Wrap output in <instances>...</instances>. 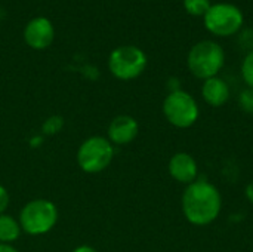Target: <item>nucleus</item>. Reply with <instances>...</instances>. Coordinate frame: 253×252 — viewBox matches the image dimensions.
Masks as SVG:
<instances>
[{
    "mask_svg": "<svg viewBox=\"0 0 253 252\" xmlns=\"http://www.w3.org/2000/svg\"><path fill=\"white\" fill-rule=\"evenodd\" d=\"M239 105L243 111L246 113H252L253 114V89L248 88L245 89L240 97H239Z\"/></svg>",
    "mask_w": 253,
    "mask_h": 252,
    "instance_id": "obj_15",
    "label": "nucleus"
},
{
    "mask_svg": "<svg viewBox=\"0 0 253 252\" xmlns=\"http://www.w3.org/2000/svg\"><path fill=\"white\" fill-rule=\"evenodd\" d=\"M58 208L47 199L30 201L19 214L21 229L33 236H40L50 232L58 223Z\"/></svg>",
    "mask_w": 253,
    "mask_h": 252,
    "instance_id": "obj_3",
    "label": "nucleus"
},
{
    "mask_svg": "<svg viewBox=\"0 0 253 252\" xmlns=\"http://www.w3.org/2000/svg\"><path fill=\"white\" fill-rule=\"evenodd\" d=\"M202 97L205 102H208L212 107H222L230 100V86L228 83L215 76L208 80H203L202 86Z\"/></svg>",
    "mask_w": 253,
    "mask_h": 252,
    "instance_id": "obj_11",
    "label": "nucleus"
},
{
    "mask_svg": "<svg viewBox=\"0 0 253 252\" xmlns=\"http://www.w3.org/2000/svg\"><path fill=\"white\" fill-rule=\"evenodd\" d=\"M242 77L245 83L253 89V49L248 52L242 62Z\"/></svg>",
    "mask_w": 253,
    "mask_h": 252,
    "instance_id": "obj_14",
    "label": "nucleus"
},
{
    "mask_svg": "<svg viewBox=\"0 0 253 252\" xmlns=\"http://www.w3.org/2000/svg\"><path fill=\"white\" fill-rule=\"evenodd\" d=\"M139 132L138 122L127 114L117 116L111 120L108 126V140L111 144L126 146L130 144Z\"/></svg>",
    "mask_w": 253,
    "mask_h": 252,
    "instance_id": "obj_9",
    "label": "nucleus"
},
{
    "mask_svg": "<svg viewBox=\"0 0 253 252\" xmlns=\"http://www.w3.org/2000/svg\"><path fill=\"white\" fill-rule=\"evenodd\" d=\"M21 224L10 215H0V244L10 245L21 235Z\"/></svg>",
    "mask_w": 253,
    "mask_h": 252,
    "instance_id": "obj_12",
    "label": "nucleus"
},
{
    "mask_svg": "<svg viewBox=\"0 0 253 252\" xmlns=\"http://www.w3.org/2000/svg\"><path fill=\"white\" fill-rule=\"evenodd\" d=\"M246 198H248V201L253 205V181H251L246 186Z\"/></svg>",
    "mask_w": 253,
    "mask_h": 252,
    "instance_id": "obj_18",
    "label": "nucleus"
},
{
    "mask_svg": "<svg viewBox=\"0 0 253 252\" xmlns=\"http://www.w3.org/2000/svg\"><path fill=\"white\" fill-rule=\"evenodd\" d=\"M0 252H19L18 250H15L13 247L7 245V244H0Z\"/></svg>",
    "mask_w": 253,
    "mask_h": 252,
    "instance_id": "obj_20",
    "label": "nucleus"
},
{
    "mask_svg": "<svg viewBox=\"0 0 253 252\" xmlns=\"http://www.w3.org/2000/svg\"><path fill=\"white\" fill-rule=\"evenodd\" d=\"M184 7L193 16H205L211 7V0H184Z\"/></svg>",
    "mask_w": 253,
    "mask_h": 252,
    "instance_id": "obj_13",
    "label": "nucleus"
},
{
    "mask_svg": "<svg viewBox=\"0 0 253 252\" xmlns=\"http://www.w3.org/2000/svg\"><path fill=\"white\" fill-rule=\"evenodd\" d=\"M240 42L242 45L246 43L245 46H249V49H253V30H245L242 34H240Z\"/></svg>",
    "mask_w": 253,
    "mask_h": 252,
    "instance_id": "obj_17",
    "label": "nucleus"
},
{
    "mask_svg": "<svg viewBox=\"0 0 253 252\" xmlns=\"http://www.w3.org/2000/svg\"><path fill=\"white\" fill-rule=\"evenodd\" d=\"M55 36L52 22L44 16H36L28 21L24 30V40L33 49H46Z\"/></svg>",
    "mask_w": 253,
    "mask_h": 252,
    "instance_id": "obj_8",
    "label": "nucleus"
},
{
    "mask_svg": "<svg viewBox=\"0 0 253 252\" xmlns=\"http://www.w3.org/2000/svg\"><path fill=\"white\" fill-rule=\"evenodd\" d=\"M7 205H9V193L3 186H0V215H3Z\"/></svg>",
    "mask_w": 253,
    "mask_h": 252,
    "instance_id": "obj_16",
    "label": "nucleus"
},
{
    "mask_svg": "<svg viewBox=\"0 0 253 252\" xmlns=\"http://www.w3.org/2000/svg\"><path fill=\"white\" fill-rule=\"evenodd\" d=\"M73 252H98L95 248H92V247H87V245H82V247H79V248H76Z\"/></svg>",
    "mask_w": 253,
    "mask_h": 252,
    "instance_id": "obj_19",
    "label": "nucleus"
},
{
    "mask_svg": "<svg viewBox=\"0 0 253 252\" xmlns=\"http://www.w3.org/2000/svg\"><path fill=\"white\" fill-rule=\"evenodd\" d=\"M147 67V55L142 49L126 45L116 48L108 58L111 74L120 80H132L139 77Z\"/></svg>",
    "mask_w": 253,
    "mask_h": 252,
    "instance_id": "obj_6",
    "label": "nucleus"
},
{
    "mask_svg": "<svg viewBox=\"0 0 253 252\" xmlns=\"http://www.w3.org/2000/svg\"><path fill=\"white\" fill-rule=\"evenodd\" d=\"M163 114L166 120L179 129L191 128L199 120V104L194 97L182 89L169 92L163 101Z\"/></svg>",
    "mask_w": 253,
    "mask_h": 252,
    "instance_id": "obj_4",
    "label": "nucleus"
},
{
    "mask_svg": "<svg viewBox=\"0 0 253 252\" xmlns=\"http://www.w3.org/2000/svg\"><path fill=\"white\" fill-rule=\"evenodd\" d=\"M225 62L222 46L213 40H202L196 43L187 56V65L191 74L197 79L208 80L218 76Z\"/></svg>",
    "mask_w": 253,
    "mask_h": 252,
    "instance_id": "obj_2",
    "label": "nucleus"
},
{
    "mask_svg": "<svg viewBox=\"0 0 253 252\" xmlns=\"http://www.w3.org/2000/svg\"><path fill=\"white\" fill-rule=\"evenodd\" d=\"M169 174L181 184H191L197 180L199 166L196 159L188 153H176L169 160Z\"/></svg>",
    "mask_w": 253,
    "mask_h": 252,
    "instance_id": "obj_10",
    "label": "nucleus"
},
{
    "mask_svg": "<svg viewBox=\"0 0 253 252\" xmlns=\"http://www.w3.org/2000/svg\"><path fill=\"white\" fill-rule=\"evenodd\" d=\"M222 209L219 190L206 180L188 184L182 195V212L188 223L197 227L212 224Z\"/></svg>",
    "mask_w": 253,
    "mask_h": 252,
    "instance_id": "obj_1",
    "label": "nucleus"
},
{
    "mask_svg": "<svg viewBox=\"0 0 253 252\" xmlns=\"http://www.w3.org/2000/svg\"><path fill=\"white\" fill-rule=\"evenodd\" d=\"M243 12L231 3L211 4L203 16V24L208 31L218 37H230L237 34L243 27Z\"/></svg>",
    "mask_w": 253,
    "mask_h": 252,
    "instance_id": "obj_5",
    "label": "nucleus"
},
{
    "mask_svg": "<svg viewBox=\"0 0 253 252\" xmlns=\"http://www.w3.org/2000/svg\"><path fill=\"white\" fill-rule=\"evenodd\" d=\"M114 157V149L110 140L104 137H90L82 143L77 151V163L87 174H98L107 169Z\"/></svg>",
    "mask_w": 253,
    "mask_h": 252,
    "instance_id": "obj_7",
    "label": "nucleus"
}]
</instances>
